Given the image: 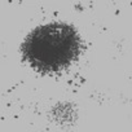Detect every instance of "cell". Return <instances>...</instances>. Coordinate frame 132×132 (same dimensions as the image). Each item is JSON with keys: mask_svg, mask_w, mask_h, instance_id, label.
<instances>
[{"mask_svg": "<svg viewBox=\"0 0 132 132\" xmlns=\"http://www.w3.org/2000/svg\"><path fill=\"white\" fill-rule=\"evenodd\" d=\"M21 57L40 75H58L70 70L84 52L79 30L63 21H52L34 27L22 40Z\"/></svg>", "mask_w": 132, "mask_h": 132, "instance_id": "1", "label": "cell"}, {"mask_svg": "<svg viewBox=\"0 0 132 132\" xmlns=\"http://www.w3.org/2000/svg\"><path fill=\"white\" fill-rule=\"evenodd\" d=\"M79 109L70 100H61L52 104L48 110L49 120L61 129H71L79 122Z\"/></svg>", "mask_w": 132, "mask_h": 132, "instance_id": "2", "label": "cell"}]
</instances>
